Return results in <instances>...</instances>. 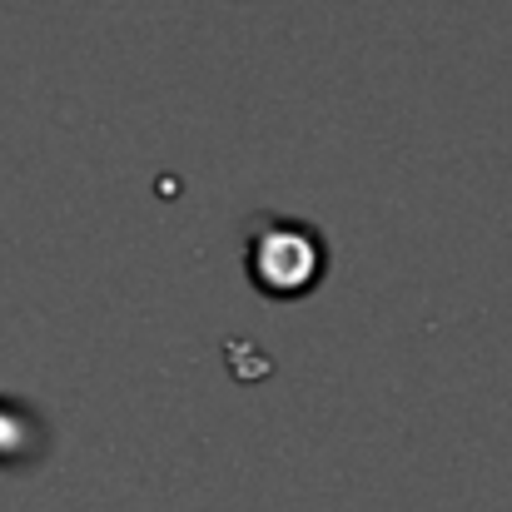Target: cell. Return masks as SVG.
Returning <instances> with one entry per match:
<instances>
[{"mask_svg": "<svg viewBox=\"0 0 512 512\" xmlns=\"http://www.w3.org/2000/svg\"><path fill=\"white\" fill-rule=\"evenodd\" d=\"M319 269H324V244L304 224L274 219L249 244V274H254V284L264 294H279V299L309 294L314 279H319Z\"/></svg>", "mask_w": 512, "mask_h": 512, "instance_id": "6da1fadb", "label": "cell"}, {"mask_svg": "<svg viewBox=\"0 0 512 512\" xmlns=\"http://www.w3.org/2000/svg\"><path fill=\"white\" fill-rule=\"evenodd\" d=\"M40 443H45L40 418H35L25 403L0 398V468H15V463L35 458V453H40Z\"/></svg>", "mask_w": 512, "mask_h": 512, "instance_id": "7a4b0ae2", "label": "cell"}]
</instances>
